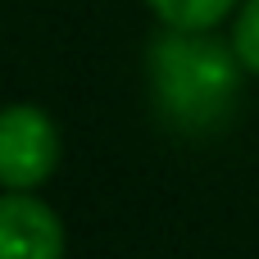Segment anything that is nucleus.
Returning <instances> with one entry per match:
<instances>
[{"mask_svg":"<svg viewBox=\"0 0 259 259\" xmlns=\"http://www.w3.org/2000/svg\"><path fill=\"white\" fill-rule=\"evenodd\" d=\"M146 5L178 32H209L237 9V0H146Z\"/></svg>","mask_w":259,"mask_h":259,"instance_id":"obj_4","label":"nucleus"},{"mask_svg":"<svg viewBox=\"0 0 259 259\" xmlns=\"http://www.w3.org/2000/svg\"><path fill=\"white\" fill-rule=\"evenodd\" d=\"M232 50L241 59V68L259 73V0H246L237 9V27H232Z\"/></svg>","mask_w":259,"mask_h":259,"instance_id":"obj_5","label":"nucleus"},{"mask_svg":"<svg viewBox=\"0 0 259 259\" xmlns=\"http://www.w3.org/2000/svg\"><path fill=\"white\" fill-rule=\"evenodd\" d=\"M237 64H241L237 50L228 55L219 41H205L200 32L173 27L155 46V59H150L168 118H178L182 127L219 123L237 96Z\"/></svg>","mask_w":259,"mask_h":259,"instance_id":"obj_1","label":"nucleus"},{"mask_svg":"<svg viewBox=\"0 0 259 259\" xmlns=\"http://www.w3.org/2000/svg\"><path fill=\"white\" fill-rule=\"evenodd\" d=\"M0 259H64V228L36 196L0 200Z\"/></svg>","mask_w":259,"mask_h":259,"instance_id":"obj_3","label":"nucleus"},{"mask_svg":"<svg viewBox=\"0 0 259 259\" xmlns=\"http://www.w3.org/2000/svg\"><path fill=\"white\" fill-rule=\"evenodd\" d=\"M59 164V132L36 105H14L0 118V182L9 191L41 187Z\"/></svg>","mask_w":259,"mask_h":259,"instance_id":"obj_2","label":"nucleus"}]
</instances>
